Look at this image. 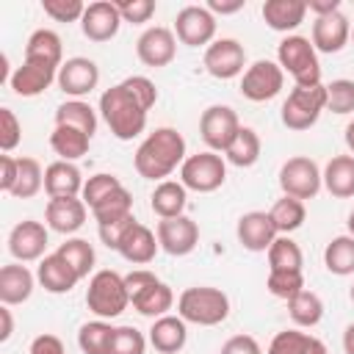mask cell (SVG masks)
<instances>
[{"instance_id":"cell-1","label":"cell","mask_w":354,"mask_h":354,"mask_svg":"<svg viewBox=\"0 0 354 354\" xmlns=\"http://www.w3.org/2000/svg\"><path fill=\"white\" fill-rule=\"evenodd\" d=\"M185 138L174 127H158L152 130L136 149V171L144 180H166L177 166L185 160Z\"/></svg>"},{"instance_id":"cell-2","label":"cell","mask_w":354,"mask_h":354,"mask_svg":"<svg viewBox=\"0 0 354 354\" xmlns=\"http://www.w3.org/2000/svg\"><path fill=\"white\" fill-rule=\"evenodd\" d=\"M100 113L119 141H133L147 127V108L124 83H116L100 94Z\"/></svg>"},{"instance_id":"cell-3","label":"cell","mask_w":354,"mask_h":354,"mask_svg":"<svg viewBox=\"0 0 354 354\" xmlns=\"http://www.w3.org/2000/svg\"><path fill=\"white\" fill-rule=\"evenodd\" d=\"M177 315L185 324H199V326H216L227 321L230 315V299L224 290L210 288V285H196L185 288L177 299Z\"/></svg>"},{"instance_id":"cell-4","label":"cell","mask_w":354,"mask_h":354,"mask_svg":"<svg viewBox=\"0 0 354 354\" xmlns=\"http://www.w3.org/2000/svg\"><path fill=\"white\" fill-rule=\"evenodd\" d=\"M130 304V293H127V285H124V277L111 271V268H102L97 271L91 279H88V288H86V307L108 321V318H116L127 310Z\"/></svg>"},{"instance_id":"cell-5","label":"cell","mask_w":354,"mask_h":354,"mask_svg":"<svg viewBox=\"0 0 354 354\" xmlns=\"http://www.w3.org/2000/svg\"><path fill=\"white\" fill-rule=\"evenodd\" d=\"M277 58L282 72H288L296 86H318L321 83V64L315 47L307 36H285L277 47Z\"/></svg>"},{"instance_id":"cell-6","label":"cell","mask_w":354,"mask_h":354,"mask_svg":"<svg viewBox=\"0 0 354 354\" xmlns=\"http://www.w3.org/2000/svg\"><path fill=\"white\" fill-rule=\"evenodd\" d=\"M326 111V86H296L282 102V124L288 130H307Z\"/></svg>"},{"instance_id":"cell-7","label":"cell","mask_w":354,"mask_h":354,"mask_svg":"<svg viewBox=\"0 0 354 354\" xmlns=\"http://www.w3.org/2000/svg\"><path fill=\"white\" fill-rule=\"evenodd\" d=\"M224 180H227V163L221 155H216L210 149L188 155L180 166V183L196 194H210V191L221 188Z\"/></svg>"},{"instance_id":"cell-8","label":"cell","mask_w":354,"mask_h":354,"mask_svg":"<svg viewBox=\"0 0 354 354\" xmlns=\"http://www.w3.org/2000/svg\"><path fill=\"white\" fill-rule=\"evenodd\" d=\"M324 180H321V169L313 158H304V155H296V158H288L279 169V188L285 196H293V199H313L318 191H321Z\"/></svg>"},{"instance_id":"cell-9","label":"cell","mask_w":354,"mask_h":354,"mask_svg":"<svg viewBox=\"0 0 354 354\" xmlns=\"http://www.w3.org/2000/svg\"><path fill=\"white\" fill-rule=\"evenodd\" d=\"M238 130H241V122L230 105H210L199 116V136L210 147V152H227Z\"/></svg>"},{"instance_id":"cell-10","label":"cell","mask_w":354,"mask_h":354,"mask_svg":"<svg viewBox=\"0 0 354 354\" xmlns=\"http://www.w3.org/2000/svg\"><path fill=\"white\" fill-rule=\"evenodd\" d=\"M285 86V72L279 64L274 61H254L252 66H246L243 77H241V94L252 102H268L274 100Z\"/></svg>"},{"instance_id":"cell-11","label":"cell","mask_w":354,"mask_h":354,"mask_svg":"<svg viewBox=\"0 0 354 354\" xmlns=\"http://www.w3.org/2000/svg\"><path fill=\"white\" fill-rule=\"evenodd\" d=\"M155 235H158L160 249H163L166 254H171V257H185V254H191V252L196 249V243H199V227H196V221H194L191 216H185V213L177 216V218H160Z\"/></svg>"},{"instance_id":"cell-12","label":"cell","mask_w":354,"mask_h":354,"mask_svg":"<svg viewBox=\"0 0 354 354\" xmlns=\"http://www.w3.org/2000/svg\"><path fill=\"white\" fill-rule=\"evenodd\" d=\"M202 64L213 77L232 80L246 66V50H243V44L238 39H216L213 44H207Z\"/></svg>"},{"instance_id":"cell-13","label":"cell","mask_w":354,"mask_h":354,"mask_svg":"<svg viewBox=\"0 0 354 354\" xmlns=\"http://www.w3.org/2000/svg\"><path fill=\"white\" fill-rule=\"evenodd\" d=\"M174 33L183 44L188 47H202L213 44L216 36V17L207 11V6H185L177 11L174 19Z\"/></svg>"},{"instance_id":"cell-14","label":"cell","mask_w":354,"mask_h":354,"mask_svg":"<svg viewBox=\"0 0 354 354\" xmlns=\"http://www.w3.org/2000/svg\"><path fill=\"white\" fill-rule=\"evenodd\" d=\"M55 83H58V88H61L64 94H69L72 100H80V97H86V94H91V91L97 88V83H100V69H97V64H94L91 58L75 55V58H69V61L61 64Z\"/></svg>"},{"instance_id":"cell-15","label":"cell","mask_w":354,"mask_h":354,"mask_svg":"<svg viewBox=\"0 0 354 354\" xmlns=\"http://www.w3.org/2000/svg\"><path fill=\"white\" fill-rule=\"evenodd\" d=\"M136 55L144 66H169L177 55V39L169 28L163 25H155V28H147L138 41H136Z\"/></svg>"},{"instance_id":"cell-16","label":"cell","mask_w":354,"mask_h":354,"mask_svg":"<svg viewBox=\"0 0 354 354\" xmlns=\"http://www.w3.org/2000/svg\"><path fill=\"white\" fill-rule=\"evenodd\" d=\"M47 249V227L41 221L25 218L19 221L11 232H8V252L14 260L19 263H30V260H41Z\"/></svg>"},{"instance_id":"cell-17","label":"cell","mask_w":354,"mask_h":354,"mask_svg":"<svg viewBox=\"0 0 354 354\" xmlns=\"http://www.w3.org/2000/svg\"><path fill=\"white\" fill-rule=\"evenodd\" d=\"M119 25H122V14H119V8H116L113 0L88 3L86 6V14L80 19V30L91 41H108V39H113L119 33Z\"/></svg>"},{"instance_id":"cell-18","label":"cell","mask_w":354,"mask_h":354,"mask_svg":"<svg viewBox=\"0 0 354 354\" xmlns=\"http://www.w3.org/2000/svg\"><path fill=\"white\" fill-rule=\"evenodd\" d=\"M238 243L249 252H268V246L274 243V238L279 235L274 221H271V213L266 210H249L238 218Z\"/></svg>"},{"instance_id":"cell-19","label":"cell","mask_w":354,"mask_h":354,"mask_svg":"<svg viewBox=\"0 0 354 354\" xmlns=\"http://www.w3.org/2000/svg\"><path fill=\"white\" fill-rule=\"evenodd\" d=\"M351 39V22L343 11L326 14V17H315L313 22V47L321 53H340Z\"/></svg>"},{"instance_id":"cell-20","label":"cell","mask_w":354,"mask_h":354,"mask_svg":"<svg viewBox=\"0 0 354 354\" xmlns=\"http://www.w3.org/2000/svg\"><path fill=\"white\" fill-rule=\"evenodd\" d=\"M53 80H58V69L55 66L41 64V61H22L14 69L8 86L19 97H39L41 91H47L53 86Z\"/></svg>"},{"instance_id":"cell-21","label":"cell","mask_w":354,"mask_h":354,"mask_svg":"<svg viewBox=\"0 0 354 354\" xmlns=\"http://www.w3.org/2000/svg\"><path fill=\"white\" fill-rule=\"evenodd\" d=\"M44 221L53 232L72 235L86 221V202L77 199V196H55L44 207Z\"/></svg>"},{"instance_id":"cell-22","label":"cell","mask_w":354,"mask_h":354,"mask_svg":"<svg viewBox=\"0 0 354 354\" xmlns=\"http://www.w3.org/2000/svg\"><path fill=\"white\" fill-rule=\"evenodd\" d=\"M158 249H160V243H158V235L147 227V224H141V221H136L130 230H127V235L122 238V243H119V254L127 260V263H136V266H147V263H152L155 260V254H158Z\"/></svg>"},{"instance_id":"cell-23","label":"cell","mask_w":354,"mask_h":354,"mask_svg":"<svg viewBox=\"0 0 354 354\" xmlns=\"http://www.w3.org/2000/svg\"><path fill=\"white\" fill-rule=\"evenodd\" d=\"M36 279L47 293H69L80 282V277L72 271V266L58 252L41 257V263L36 268Z\"/></svg>"},{"instance_id":"cell-24","label":"cell","mask_w":354,"mask_h":354,"mask_svg":"<svg viewBox=\"0 0 354 354\" xmlns=\"http://www.w3.org/2000/svg\"><path fill=\"white\" fill-rule=\"evenodd\" d=\"M266 25L271 30L288 33L296 30L307 17V0H266L260 8Z\"/></svg>"},{"instance_id":"cell-25","label":"cell","mask_w":354,"mask_h":354,"mask_svg":"<svg viewBox=\"0 0 354 354\" xmlns=\"http://www.w3.org/2000/svg\"><path fill=\"white\" fill-rule=\"evenodd\" d=\"M33 285H36V277L28 271V266L11 263L0 268V301L6 307L28 301L33 293Z\"/></svg>"},{"instance_id":"cell-26","label":"cell","mask_w":354,"mask_h":354,"mask_svg":"<svg viewBox=\"0 0 354 354\" xmlns=\"http://www.w3.org/2000/svg\"><path fill=\"white\" fill-rule=\"evenodd\" d=\"M185 340H188V329H185V321L180 315H160L149 326V343L160 354L183 351Z\"/></svg>"},{"instance_id":"cell-27","label":"cell","mask_w":354,"mask_h":354,"mask_svg":"<svg viewBox=\"0 0 354 354\" xmlns=\"http://www.w3.org/2000/svg\"><path fill=\"white\" fill-rule=\"evenodd\" d=\"M83 174L75 163L69 160H55L44 169V191L50 194V199L55 196H77L83 194Z\"/></svg>"},{"instance_id":"cell-28","label":"cell","mask_w":354,"mask_h":354,"mask_svg":"<svg viewBox=\"0 0 354 354\" xmlns=\"http://www.w3.org/2000/svg\"><path fill=\"white\" fill-rule=\"evenodd\" d=\"M324 188L337 199L354 196V155H335L321 171Z\"/></svg>"},{"instance_id":"cell-29","label":"cell","mask_w":354,"mask_h":354,"mask_svg":"<svg viewBox=\"0 0 354 354\" xmlns=\"http://www.w3.org/2000/svg\"><path fill=\"white\" fill-rule=\"evenodd\" d=\"M188 188L177 180H163L155 185L152 196H149V205H152V213L160 216V218H177L183 216L185 210V202H188Z\"/></svg>"},{"instance_id":"cell-30","label":"cell","mask_w":354,"mask_h":354,"mask_svg":"<svg viewBox=\"0 0 354 354\" xmlns=\"http://www.w3.org/2000/svg\"><path fill=\"white\" fill-rule=\"evenodd\" d=\"M61 55H64V47H61V36L50 28H39L30 33L28 44H25V61H41V64H50L55 69H61Z\"/></svg>"},{"instance_id":"cell-31","label":"cell","mask_w":354,"mask_h":354,"mask_svg":"<svg viewBox=\"0 0 354 354\" xmlns=\"http://www.w3.org/2000/svg\"><path fill=\"white\" fill-rule=\"evenodd\" d=\"M88 144H91V136H86L83 130L77 127H69V124H55L53 133H50V147L53 152L61 158V160H77L88 152Z\"/></svg>"},{"instance_id":"cell-32","label":"cell","mask_w":354,"mask_h":354,"mask_svg":"<svg viewBox=\"0 0 354 354\" xmlns=\"http://www.w3.org/2000/svg\"><path fill=\"white\" fill-rule=\"evenodd\" d=\"M266 354H329V351H326L324 340H318L307 332H299V329H285V332L274 335Z\"/></svg>"},{"instance_id":"cell-33","label":"cell","mask_w":354,"mask_h":354,"mask_svg":"<svg viewBox=\"0 0 354 354\" xmlns=\"http://www.w3.org/2000/svg\"><path fill=\"white\" fill-rule=\"evenodd\" d=\"M133 310H138L141 315H147V318H160V315H169V310H171V304H174V293H171V288L166 285V282H155V285H149L144 293H138L133 301Z\"/></svg>"},{"instance_id":"cell-34","label":"cell","mask_w":354,"mask_h":354,"mask_svg":"<svg viewBox=\"0 0 354 354\" xmlns=\"http://www.w3.org/2000/svg\"><path fill=\"white\" fill-rule=\"evenodd\" d=\"M304 254L290 235H277L268 246V271H301Z\"/></svg>"},{"instance_id":"cell-35","label":"cell","mask_w":354,"mask_h":354,"mask_svg":"<svg viewBox=\"0 0 354 354\" xmlns=\"http://www.w3.org/2000/svg\"><path fill=\"white\" fill-rule=\"evenodd\" d=\"M324 266L329 274H337V277L354 274V238L351 235L332 238L324 249Z\"/></svg>"},{"instance_id":"cell-36","label":"cell","mask_w":354,"mask_h":354,"mask_svg":"<svg viewBox=\"0 0 354 354\" xmlns=\"http://www.w3.org/2000/svg\"><path fill=\"white\" fill-rule=\"evenodd\" d=\"M55 124H69V127L83 130L86 136H94V130H97V113L83 100H66V102H61L55 108Z\"/></svg>"},{"instance_id":"cell-37","label":"cell","mask_w":354,"mask_h":354,"mask_svg":"<svg viewBox=\"0 0 354 354\" xmlns=\"http://www.w3.org/2000/svg\"><path fill=\"white\" fill-rule=\"evenodd\" d=\"M224 155H227V160H230L232 166H238V169L254 166L257 158H260V136H257L252 127H241Z\"/></svg>"},{"instance_id":"cell-38","label":"cell","mask_w":354,"mask_h":354,"mask_svg":"<svg viewBox=\"0 0 354 354\" xmlns=\"http://www.w3.org/2000/svg\"><path fill=\"white\" fill-rule=\"evenodd\" d=\"M268 213H271V221H274V227H277L279 235H290V232H296V230L304 224V218H307L304 202H301V199H293V196H282V199H277L274 207H271Z\"/></svg>"},{"instance_id":"cell-39","label":"cell","mask_w":354,"mask_h":354,"mask_svg":"<svg viewBox=\"0 0 354 354\" xmlns=\"http://www.w3.org/2000/svg\"><path fill=\"white\" fill-rule=\"evenodd\" d=\"M288 313H290V321H293L296 326L310 329V326H315V324L324 318V301H321L318 293L301 290V293H296V296L288 301Z\"/></svg>"},{"instance_id":"cell-40","label":"cell","mask_w":354,"mask_h":354,"mask_svg":"<svg viewBox=\"0 0 354 354\" xmlns=\"http://www.w3.org/2000/svg\"><path fill=\"white\" fill-rule=\"evenodd\" d=\"M113 329L108 321L97 318V321H88L80 326L77 332V346L83 354H108L111 348V340H113Z\"/></svg>"},{"instance_id":"cell-41","label":"cell","mask_w":354,"mask_h":354,"mask_svg":"<svg viewBox=\"0 0 354 354\" xmlns=\"http://www.w3.org/2000/svg\"><path fill=\"white\" fill-rule=\"evenodd\" d=\"M91 216L97 218V227L113 224V221H122V218H130V216H133V196H130V191L122 185V188L113 191L105 202H100V205L91 210Z\"/></svg>"},{"instance_id":"cell-42","label":"cell","mask_w":354,"mask_h":354,"mask_svg":"<svg viewBox=\"0 0 354 354\" xmlns=\"http://www.w3.org/2000/svg\"><path fill=\"white\" fill-rule=\"evenodd\" d=\"M58 254L72 266V271L80 277V279H86L88 277V271L94 268V246L86 241V238H66L61 246H58Z\"/></svg>"},{"instance_id":"cell-43","label":"cell","mask_w":354,"mask_h":354,"mask_svg":"<svg viewBox=\"0 0 354 354\" xmlns=\"http://www.w3.org/2000/svg\"><path fill=\"white\" fill-rule=\"evenodd\" d=\"M44 188V171L36 158H19V174L11 188L14 199H30Z\"/></svg>"},{"instance_id":"cell-44","label":"cell","mask_w":354,"mask_h":354,"mask_svg":"<svg viewBox=\"0 0 354 354\" xmlns=\"http://www.w3.org/2000/svg\"><path fill=\"white\" fill-rule=\"evenodd\" d=\"M119 188H122V183H119V177H116V174L100 171V174H91V177L86 180L80 199L86 202V207H88V210H94L100 202H105V199H108L113 191H119Z\"/></svg>"},{"instance_id":"cell-45","label":"cell","mask_w":354,"mask_h":354,"mask_svg":"<svg viewBox=\"0 0 354 354\" xmlns=\"http://www.w3.org/2000/svg\"><path fill=\"white\" fill-rule=\"evenodd\" d=\"M266 288H268L271 296L290 301L296 293L304 290V274L301 271H268Z\"/></svg>"},{"instance_id":"cell-46","label":"cell","mask_w":354,"mask_h":354,"mask_svg":"<svg viewBox=\"0 0 354 354\" xmlns=\"http://www.w3.org/2000/svg\"><path fill=\"white\" fill-rule=\"evenodd\" d=\"M326 111L332 113H354V80H332L326 86Z\"/></svg>"},{"instance_id":"cell-47","label":"cell","mask_w":354,"mask_h":354,"mask_svg":"<svg viewBox=\"0 0 354 354\" xmlns=\"http://www.w3.org/2000/svg\"><path fill=\"white\" fill-rule=\"evenodd\" d=\"M147 337L136 326H116L108 354H144Z\"/></svg>"},{"instance_id":"cell-48","label":"cell","mask_w":354,"mask_h":354,"mask_svg":"<svg viewBox=\"0 0 354 354\" xmlns=\"http://www.w3.org/2000/svg\"><path fill=\"white\" fill-rule=\"evenodd\" d=\"M41 8L55 22H77L86 14V6L80 0H41Z\"/></svg>"},{"instance_id":"cell-49","label":"cell","mask_w":354,"mask_h":354,"mask_svg":"<svg viewBox=\"0 0 354 354\" xmlns=\"http://www.w3.org/2000/svg\"><path fill=\"white\" fill-rule=\"evenodd\" d=\"M122 22H133V25H144L149 22V17L155 14V0H119L116 3Z\"/></svg>"},{"instance_id":"cell-50","label":"cell","mask_w":354,"mask_h":354,"mask_svg":"<svg viewBox=\"0 0 354 354\" xmlns=\"http://www.w3.org/2000/svg\"><path fill=\"white\" fill-rule=\"evenodd\" d=\"M22 138V124L11 108H0V149L11 152Z\"/></svg>"},{"instance_id":"cell-51","label":"cell","mask_w":354,"mask_h":354,"mask_svg":"<svg viewBox=\"0 0 354 354\" xmlns=\"http://www.w3.org/2000/svg\"><path fill=\"white\" fill-rule=\"evenodd\" d=\"M122 83L133 91V97H136L147 111L158 102V88H155V83H152L149 77H144V75H130V77H124Z\"/></svg>"},{"instance_id":"cell-52","label":"cell","mask_w":354,"mask_h":354,"mask_svg":"<svg viewBox=\"0 0 354 354\" xmlns=\"http://www.w3.org/2000/svg\"><path fill=\"white\" fill-rule=\"evenodd\" d=\"M133 224H136V216L122 218V221H113V224H102V227H100V241H102L108 249H119L122 238L127 235V230H130Z\"/></svg>"},{"instance_id":"cell-53","label":"cell","mask_w":354,"mask_h":354,"mask_svg":"<svg viewBox=\"0 0 354 354\" xmlns=\"http://www.w3.org/2000/svg\"><path fill=\"white\" fill-rule=\"evenodd\" d=\"M155 282H158V277H155L152 271H147V268H136V271H130V274L124 277V285H127L130 301H133L138 293H144L149 285H155Z\"/></svg>"},{"instance_id":"cell-54","label":"cell","mask_w":354,"mask_h":354,"mask_svg":"<svg viewBox=\"0 0 354 354\" xmlns=\"http://www.w3.org/2000/svg\"><path fill=\"white\" fill-rule=\"evenodd\" d=\"M218 354H263V348L252 335H235L221 346Z\"/></svg>"},{"instance_id":"cell-55","label":"cell","mask_w":354,"mask_h":354,"mask_svg":"<svg viewBox=\"0 0 354 354\" xmlns=\"http://www.w3.org/2000/svg\"><path fill=\"white\" fill-rule=\"evenodd\" d=\"M17 174H19V158L0 155V191L11 194V188L17 183Z\"/></svg>"},{"instance_id":"cell-56","label":"cell","mask_w":354,"mask_h":354,"mask_svg":"<svg viewBox=\"0 0 354 354\" xmlns=\"http://www.w3.org/2000/svg\"><path fill=\"white\" fill-rule=\"evenodd\" d=\"M28 354H66V348H64V343H61V337H55V335H39V337H33V343H30V351Z\"/></svg>"},{"instance_id":"cell-57","label":"cell","mask_w":354,"mask_h":354,"mask_svg":"<svg viewBox=\"0 0 354 354\" xmlns=\"http://www.w3.org/2000/svg\"><path fill=\"white\" fill-rule=\"evenodd\" d=\"M307 11H313L315 17H326L340 11V0H307Z\"/></svg>"},{"instance_id":"cell-58","label":"cell","mask_w":354,"mask_h":354,"mask_svg":"<svg viewBox=\"0 0 354 354\" xmlns=\"http://www.w3.org/2000/svg\"><path fill=\"white\" fill-rule=\"evenodd\" d=\"M243 8V0H232V3H224V0H207V11L216 17V14H235Z\"/></svg>"},{"instance_id":"cell-59","label":"cell","mask_w":354,"mask_h":354,"mask_svg":"<svg viewBox=\"0 0 354 354\" xmlns=\"http://www.w3.org/2000/svg\"><path fill=\"white\" fill-rule=\"evenodd\" d=\"M0 318H3V329H0V340L6 343L8 337H11V332H14V318H11V310L3 304L0 307Z\"/></svg>"},{"instance_id":"cell-60","label":"cell","mask_w":354,"mask_h":354,"mask_svg":"<svg viewBox=\"0 0 354 354\" xmlns=\"http://www.w3.org/2000/svg\"><path fill=\"white\" fill-rule=\"evenodd\" d=\"M343 351L346 354H354V324H348L346 332H343Z\"/></svg>"},{"instance_id":"cell-61","label":"cell","mask_w":354,"mask_h":354,"mask_svg":"<svg viewBox=\"0 0 354 354\" xmlns=\"http://www.w3.org/2000/svg\"><path fill=\"white\" fill-rule=\"evenodd\" d=\"M346 147L354 152V119L346 124Z\"/></svg>"},{"instance_id":"cell-62","label":"cell","mask_w":354,"mask_h":354,"mask_svg":"<svg viewBox=\"0 0 354 354\" xmlns=\"http://www.w3.org/2000/svg\"><path fill=\"white\" fill-rule=\"evenodd\" d=\"M346 224H348V235H351V238H354V210H351V213H348V221H346Z\"/></svg>"},{"instance_id":"cell-63","label":"cell","mask_w":354,"mask_h":354,"mask_svg":"<svg viewBox=\"0 0 354 354\" xmlns=\"http://www.w3.org/2000/svg\"><path fill=\"white\" fill-rule=\"evenodd\" d=\"M348 296H351V301H354V285H351V290H348Z\"/></svg>"},{"instance_id":"cell-64","label":"cell","mask_w":354,"mask_h":354,"mask_svg":"<svg viewBox=\"0 0 354 354\" xmlns=\"http://www.w3.org/2000/svg\"><path fill=\"white\" fill-rule=\"evenodd\" d=\"M351 41H354V30H351Z\"/></svg>"}]
</instances>
